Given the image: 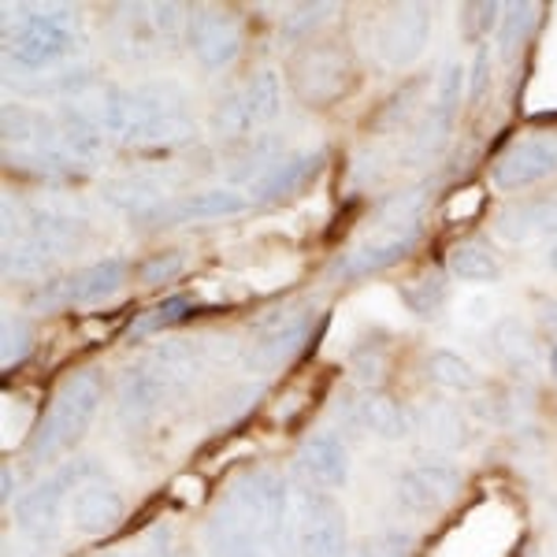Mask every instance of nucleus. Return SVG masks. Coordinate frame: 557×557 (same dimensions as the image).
Wrapping results in <instances>:
<instances>
[{
    "label": "nucleus",
    "mask_w": 557,
    "mask_h": 557,
    "mask_svg": "<svg viewBox=\"0 0 557 557\" xmlns=\"http://www.w3.org/2000/svg\"><path fill=\"white\" fill-rule=\"evenodd\" d=\"M86 480H97V465L78 461L67 465L64 472L41 480L34 491H26L20 502H15V520H20V532L26 539H34L38 546L52 543L60 532V506H64L67 491H78Z\"/></svg>",
    "instance_id": "obj_3"
},
{
    "label": "nucleus",
    "mask_w": 557,
    "mask_h": 557,
    "mask_svg": "<svg viewBox=\"0 0 557 557\" xmlns=\"http://www.w3.org/2000/svg\"><path fill=\"white\" fill-rule=\"evenodd\" d=\"M487 78H491V49H487V45H480V52H475V64H472V78H469V97H472V101H480V97H483Z\"/></svg>",
    "instance_id": "obj_45"
},
{
    "label": "nucleus",
    "mask_w": 557,
    "mask_h": 557,
    "mask_svg": "<svg viewBox=\"0 0 557 557\" xmlns=\"http://www.w3.org/2000/svg\"><path fill=\"white\" fill-rule=\"evenodd\" d=\"M431 34V15L424 4H401L380 26V52L391 67H406L424 52Z\"/></svg>",
    "instance_id": "obj_12"
},
{
    "label": "nucleus",
    "mask_w": 557,
    "mask_h": 557,
    "mask_svg": "<svg viewBox=\"0 0 557 557\" xmlns=\"http://www.w3.org/2000/svg\"><path fill=\"white\" fill-rule=\"evenodd\" d=\"M246 104L253 123H272L278 115V104H283V89H278V75L275 71H260L253 83L246 86Z\"/></svg>",
    "instance_id": "obj_35"
},
{
    "label": "nucleus",
    "mask_w": 557,
    "mask_h": 557,
    "mask_svg": "<svg viewBox=\"0 0 557 557\" xmlns=\"http://www.w3.org/2000/svg\"><path fill=\"white\" fill-rule=\"evenodd\" d=\"M554 172H557V134H543V138L517 141L509 152H502L498 164H494V186L506 194L528 190V186L543 183Z\"/></svg>",
    "instance_id": "obj_9"
},
{
    "label": "nucleus",
    "mask_w": 557,
    "mask_h": 557,
    "mask_svg": "<svg viewBox=\"0 0 557 557\" xmlns=\"http://www.w3.org/2000/svg\"><path fill=\"white\" fill-rule=\"evenodd\" d=\"M75 23L78 20L71 12L23 15L15 34H8V57L26 71H41L57 64V60H64L67 52L78 49Z\"/></svg>",
    "instance_id": "obj_4"
},
{
    "label": "nucleus",
    "mask_w": 557,
    "mask_h": 557,
    "mask_svg": "<svg viewBox=\"0 0 557 557\" xmlns=\"http://www.w3.org/2000/svg\"><path fill=\"white\" fill-rule=\"evenodd\" d=\"M290 83L305 104H335L349 89V60L338 45H305L290 64Z\"/></svg>",
    "instance_id": "obj_6"
},
{
    "label": "nucleus",
    "mask_w": 557,
    "mask_h": 557,
    "mask_svg": "<svg viewBox=\"0 0 557 557\" xmlns=\"http://www.w3.org/2000/svg\"><path fill=\"white\" fill-rule=\"evenodd\" d=\"M149 364L172 386V394H183L205 372V346L190 343V338H168L149 354Z\"/></svg>",
    "instance_id": "obj_19"
},
{
    "label": "nucleus",
    "mask_w": 557,
    "mask_h": 557,
    "mask_svg": "<svg viewBox=\"0 0 557 557\" xmlns=\"http://www.w3.org/2000/svg\"><path fill=\"white\" fill-rule=\"evenodd\" d=\"M120 20L112 26V41H115V52L127 60H152L160 57V34L157 26L149 23V4H123L120 8Z\"/></svg>",
    "instance_id": "obj_20"
},
{
    "label": "nucleus",
    "mask_w": 557,
    "mask_h": 557,
    "mask_svg": "<svg viewBox=\"0 0 557 557\" xmlns=\"http://www.w3.org/2000/svg\"><path fill=\"white\" fill-rule=\"evenodd\" d=\"M420 431H424L428 443L435 446V450H443V454L461 450V446L472 438L469 420L461 417V409L446 406V401H428L424 417H420Z\"/></svg>",
    "instance_id": "obj_24"
},
{
    "label": "nucleus",
    "mask_w": 557,
    "mask_h": 557,
    "mask_svg": "<svg viewBox=\"0 0 557 557\" xmlns=\"http://www.w3.org/2000/svg\"><path fill=\"white\" fill-rule=\"evenodd\" d=\"M231 502L249 517V524L257 528L260 543H264L268 557H298V520L290 509V491L275 472H249L231 487Z\"/></svg>",
    "instance_id": "obj_2"
},
{
    "label": "nucleus",
    "mask_w": 557,
    "mask_h": 557,
    "mask_svg": "<svg viewBox=\"0 0 557 557\" xmlns=\"http://www.w3.org/2000/svg\"><path fill=\"white\" fill-rule=\"evenodd\" d=\"M104 201L115 205L131 215V220H141L146 212H152L157 205L168 201V183L160 175H127V178H112L104 186Z\"/></svg>",
    "instance_id": "obj_21"
},
{
    "label": "nucleus",
    "mask_w": 557,
    "mask_h": 557,
    "mask_svg": "<svg viewBox=\"0 0 557 557\" xmlns=\"http://www.w3.org/2000/svg\"><path fill=\"white\" fill-rule=\"evenodd\" d=\"M298 543L301 557H349L346 513L327 491H301Z\"/></svg>",
    "instance_id": "obj_7"
},
{
    "label": "nucleus",
    "mask_w": 557,
    "mask_h": 557,
    "mask_svg": "<svg viewBox=\"0 0 557 557\" xmlns=\"http://www.w3.org/2000/svg\"><path fill=\"white\" fill-rule=\"evenodd\" d=\"M309 331H312L309 309H278L272 317L253 323V338H249L246 354H242V364L249 372H275L278 364H286L305 346Z\"/></svg>",
    "instance_id": "obj_5"
},
{
    "label": "nucleus",
    "mask_w": 557,
    "mask_h": 557,
    "mask_svg": "<svg viewBox=\"0 0 557 557\" xmlns=\"http://www.w3.org/2000/svg\"><path fill=\"white\" fill-rule=\"evenodd\" d=\"M461 491V475L450 465H412L398 480V502L409 513H438Z\"/></svg>",
    "instance_id": "obj_10"
},
{
    "label": "nucleus",
    "mask_w": 557,
    "mask_h": 557,
    "mask_svg": "<svg viewBox=\"0 0 557 557\" xmlns=\"http://www.w3.org/2000/svg\"><path fill=\"white\" fill-rule=\"evenodd\" d=\"M246 209H249V194H238L235 186H215V190H201V194L168 197L164 205L146 212L138 223L175 227V223H194V220H223V215H238Z\"/></svg>",
    "instance_id": "obj_8"
},
{
    "label": "nucleus",
    "mask_w": 557,
    "mask_h": 557,
    "mask_svg": "<svg viewBox=\"0 0 557 557\" xmlns=\"http://www.w3.org/2000/svg\"><path fill=\"white\" fill-rule=\"evenodd\" d=\"M183 268H186L183 253H160V257H152L146 268H141V283H149V286L168 283V278H175Z\"/></svg>",
    "instance_id": "obj_43"
},
{
    "label": "nucleus",
    "mask_w": 557,
    "mask_h": 557,
    "mask_svg": "<svg viewBox=\"0 0 557 557\" xmlns=\"http://www.w3.org/2000/svg\"><path fill=\"white\" fill-rule=\"evenodd\" d=\"M149 23L157 26V34L164 41H175L183 30V8L178 4H149Z\"/></svg>",
    "instance_id": "obj_44"
},
{
    "label": "nucleus",
    "mask_w": 557,
    "mask_h": 557,
    "mask_svg": "<svg viewBox=\"0 0 557 557\" xmlns=\"http://www.w3.org/2000/svg\"><path fill=\"white\" fill-rule=\"evenodd\" d=\"M546 327H550L554 335H557V305H550V309H546Z\"/></svg>",
    "instance_id": "obj_48"
},
{
    "label": "nucleus",
    "mask_w": 557,
    "mask_h": 557,
    "mask_svg": "<svg viewBox=\"0 0 557 557\" xmlns=\"http://www.w3.org/2000/svg\"><path fill=\"white\" fill-rule=\"evenodd\" d=\"M172 398V386L160 380V372L149 361L127 368L120 375V386H115V412L127 428L146 424L149 417H157L160 406Z\"/></svg>",
    "instance_id": "obj_11"
},
{
    "label": "nucleus",
    "mask_w": 557,
    "mask_h": 557,
    "mask_svg": "<svg viewBox=\"0 0 557 557\" xmlns=\"http://www.w3.org/2000/svg\"><path fill=\"white\" fill-rule=\"evenodd\" d=\"M543 235H557V201H543Z\"/></svg>",
    "instance_id": "obj_46"
},
{
    "label": "nucleus",
    "mask_w": 557,
    "mask_h": 557,
    "mask_svg": "<svg viewBox=\"0 0 557 557\" xmlns=\"http://www.w3.org/2000/svg\"><path fill=\"white\" fill-rule=\"evenodd\" d=\"M494 346H498V354L513 368L535 364V338L520 320H502L498 327H494Z\"/></svg>",
    "instance_id": "obj_29"
},
{
    "label": "nucleus",
    "mask_w": 557,
    "mask_h": 557,
    "mask_svg": "<svg viewBox=\"0 0 557 557\" xmlns=\"http://www.w3.org/2000/svg\"><path fill=\"white\" fill-rule=\"evenodd\" d=\"M450 115L435 112V108H428L424 123H420L417 131H412V141H409V160H417V164H424V160L438 157L446 146V138H450Z\"/></svg>",
    "instance_id": "obj_30"
},
{
    "label": "nucleus",
    "mask_w": 557,
    "mask_h": 557,
    "mask_svg": "<svg viewBox=\"0 0 557 557\" xmlns=\"http://www.w3.org/2000/svg\"><path fill=\"white\" fill-rule=\"evenodd\" d=\"M34 346V331L30 323L23 317H4V327H0V364L12 368V364H23L26 354Z\"/></svg>",
    "instance_id": "obj_37"
},
{
    "label": "nucleus",
    "mask_w": 557,
    "mask_h": 557,
    "mask_svg": "<svg viewBox=\"0 0 557 557\" xmlns=\"http://www.w3.org/2000/svg\"><path fill=\"white\" fill-rule=\"evenodd\" d=\"M197 134L194 127V120L186 112H172V115H160V120H152L146 131L138 134V146H164V149H172V146H186Z\"/></svg>",
    "instance_id": "obj_32"
},
{
    "label": "nucleus",
    "mask_w": 557,
    "mask_h": 557,
    "mask_svg": "<svg viewBox=\"0 0 557 557\" xmlns=\"http://www.w3.org/2000/svg\"><path fill=\"white\" fill-rule=\"evenodd\" d=\"M417 238H420V231H383L380 238L364 242V246H357L354 253L338 257L335 268H331V275L364 278V275L386 272V268H394L398 260L409 257V249L417 246Z\"/></svg>",
    "instance_id": "obj_14"
},
{
    "label": "nucleus",
    "mask_w": 557,
    "mask_h": 557,
    "mask_svg": "<svg viewBox=\"0 0 557 557\" xmlns=\"http://www.w3.org/2000/svg\"><path fill=\"white\" fill-rule=\"evenodd\" d=\"M0 480H4V502L15 498V480H12V469L4 465V472H0Z\"/></svg>",
    "instance_id": "obj_47"
},
{
    "label": "nucleus",
    "mask_w": 557,
    "mask_h": 557,
    "mask_svg": "<svg viewBox=\"0 0 557 557\" xmlns=\"http://www.w3.org/2000/svg\"><path fill=\"white\" fill-rule=\"evenodd\" d=\"M301 469L323 491H338L349 480V450L335 431H317L301 446Z\"/></svg>",
    "instance_id": "obj_18"
},
{
    "label": "nucleus",
    "mask_w": 557,
    "mask_h": 557,
    "mask_svg": "<svg viewBox=\"0 0 557 557\" xmlns=\"http://www.w3.org/2000/svg\"><path fill=\"white\" fill-rule=\"evenodd\" d=\"M323 152H286L283 160H275L264 175L249 183V201H283V197L298 194L312 175L320 172Z\"/></svg>",
    "instance_id": "obj_17"
},
{
    "label": "nucleus",
    "mask_w": 557,
    "mask_h": 557,
    "mask_svg": "<svg viewBox=\"0 0 557 557\" xmlns=\"http://www.w3.org/2000/svg\"><path fill=\"white\" fill-rule=\"evenodd\" d=\"M498 235L506 242H524L532 235H543V205H520L498 215Z\"/></svg>",
    "instance_id": "obj_38"
},
{
    "label": "nucleus",
    "mask_w": 557,
    "mask_h": 557,
    "mask_svg": "<svg viewBox=\"0 0 557 557\" xmlns=\"http://www.w3.org/2000/svg\"><path fill=\"white\" fill-rule=\"evenodd\" d=\"M127 278V264L120 257H108L101 264H89L83 272L67 275V305H89V301H101L108 294H115Z\"/></svg>",
    "instance_id": "obj_22"
},
{
    "label": "nucleus",
    "mask_w": 557,
    "mask_h": 557,
    "mask_svg": "<svg viewBox=\"0 0 557 557\" xmlns=\"http://www.w3.org/2000/svg\"><path fill=\"white\" fill-rule=\"evenodd\" d=\"M52 260H60V253L49 246V242H41V238H34V235H23V238H15V246H8L4 275H15V278L45 275L52 268Z\"/></svg>",
    "instance_id": "obj_25"
},
{
    "label": "nucleus",
    "mask_w": 557,
    "mask_h": 557,
    "mask_svg": "<svg viewBox=\"0 0 557 557\" xmlns=\"http://www.w3.org/2000/svg\"><path fill=\"white\" fill-rule=\"evenodd\" d=\"M446 298H450V286H446V275L438 272V268H431V272L409 278V283L401 286V301L424 320L438 317V309L446 305Z\"/></svg>",
    "instance_id": "obj_26"
},
{
    "label": "nucleus",
    "mask_w": 557,
    "mask_h": 557,
    "mask_svg": "<svg viewBox=\"0 0 557 557\" xmlns=\"http://www.w3.org/2000/svg\"><path fill=\"white\" fill-rule=\"evenodd\" d=\"M71 520L83 535H108L120 528L123 520V498L112 483H104L101 475L97 480H86L83 487L71 494Z\"/></svg>",
    "instance_id": "obj_16"
},
{
    "label": "nucleus",
    "mask_w": 557,
    "mask_h": 557,
    "mask_svg": "<svg viewBox=\"0 0 557 557\" xmlns=\"http://www.w3.org/2000/svg\"><path fill=\"white\" fill-rule=\"evenodd\" d=\"M357 557H409V535L386 532L380 539H364Z\"/></svg>",
    "instance_id": "obj_41"
},
{
    "label": "nucleus",
    "mask_w": 557,
    "mask_h": 557,
    "mask_svg": "<svg viewBox=\"0 0 557 557\" xmlns=\"http://www.w3.org/2000/svg\"><path fill=\"white\" fill-rule=\"evenodd\" d=\"M550 368H554V372H557V346L550 349Z\"/></svg>",
    "instance_id": "obj_49"
},
{
    "label": "nucleus",
    "mask_w": 557,
    "mask_h": 557,
    "mask_svg": "<svg viewBox=\"0 0 557 557\" xmlns=\"http://www.w3.org/2000/svg\"><path fill=\"white\" fill-rule=\"evenodd\" d=\"M186 41H190L194 57L201 60V67H209V71L235 64V57L242 52L238 23L223 12H197L190 26H186Z\"/></svg>",
    "instance_id": "obj_13"
},
{
    "label": "nucleus",
    "mask_w": 557,
    "mask_h": 557,
    "mask_svg": "<svg viewBox=\"0 0 557 557\" xmlns=\"http://www.w3.org/2000/svg\"><path fill=\"white\" fill-rule=\"evenodd\" d=\"M101 406V380L94 372H78L60 386L57 398H52L49 412L41 417V424L30 435V461L34 465H49L60 454H67L78 438L86 435L89 424L97 417Z\"/></svg>",
    "instance_id": "obj_1"
},
{
    "label": "nucleus",
    "mask_w": 557,
    "mask_h": 557,
    "mask_svg": "<svg viewBox=\"0 0 557 557\" xmlns=\"http://www.w3.org/2000/svg\"><path fill=\"white\" fill-rule=\"evenodd\" d=\"M331 12H338V8L335 4H298V8H290V15L283 20V34H286V38H305V34H309L312 26H320Z\"/></svg>",
    "instance_id": "obj_40"
},
{
    "label": "nucleus",
    "mask_w": 557,
    "mask_h": 557,
    "mask_svg": "<svg viewBox=\"0 0 557 557\" xmlns=\"http://www.w3.org/2000/svg\"><path fill=\"white\" fill-rule=\"evenodd\" d=\"M205 546L212 557H268L257 528L231 498L212 513L209 528H205Z\"/></svg>",
    "instance_id": "obj_15"
},
{
    "label": "nucleus",
    "mask_w": 557,
    "mask_h": 557,
    "mask_svg": "<svg viewBox=\"0 0 557 557\" xmlns=\"http://www.w3.org/2000/svg\"><path fill=\"white\" fill-rule=\"evenodd\" d=\"M428 375H431V383H438L443 391H457V394H469L480 386L475 368L465 361V357L450 354V349H435V354L428 357Z\"/></svg>",
    "instance_id": "obj_27"
},
{
    "label": "nucleus",
    "mask_w": 557,
    "mask_h": 557,
    "mask_svg": "<svg viewBox=\"0 0 557 557\" xmlns=\"http://www.w3.org/2000/svg\"><path fill=\"white\" fill-rule=\"evenodd\" d=\"M424 186L417 190H406V194H394L391 201L380 209V223L383 231H420V212H424Z\"/></svg>",
    "instance_id": "obj_31"
},
{
    "label": "nucleus",
    "mask_w": 557,
    "mask_h": 557,
    "mask_svg": "<svg viewBox=\"0 0 557 557\" xmlns=\"http://www.w3.org/2000/svg\"><path fill=\"white\" fill-rule=\"evenodd\" d=\"M354 372L361 383H380L386 372V357L380 346H361L354 354Z\"/></svg>",
    "instance_id": "obj_42"
},
{
    "label": "nucleus",
    "mask_w": 557,
    "mask_h": 557,
    "mask_svg": "<svg viewBox=\"0 0 557 557\" xmlns=\"http://www.w3.org/2000/svg\"><path fill=\"white\" fill-rule=\"evenodd\" d=\"M465 89H469V71H465L461 60H450V64L443 67V75H438V83H435V104H431V108L454 120Z\"/></svg>",
    "instance_id": "obj_36"
},
{
    "label": "nucleus",
    "mask_w": 557,
    "mask_h": 557,
    "mask_svg": "<svg viewBox=\"0 0 557 557\" xmlns=\"http://www.w3.org/2000/svg\"><path fill=\"white\" fill-rule=\"evenodd\" d=\"M532 23H535V4H513L509 8V15L502 20V57H513L517 52V45L528 38V30H532Z\"/></svg>",
    "instance_id": "obj_39"
},
{
    "label": "nucleus",
    "mask_w": 557,
    "mask_h": 557,
    "mask_svg": "<svg viewBox=\"0 0 557 557\" xmlns=\"http://www.w3.org/2000/svg\"><path fill=\"white\" fill-rule=\"evenodd\" d=\"M450 272L461 278V283H494L498 278V260H494L483 246H454L450 249Z\"/></svg>",
    "instance_id": "obj_28"
},
{
    "label": "nucleus",
    "mask_w": 557,
    "mask_h": 557,
    "mask_svg": "<svg viewBox=\"0 0 557 557\" xmlns=\"http://www.w3.org/2000/svg\"><path fill=\"white\" fill-rule=\"evenodd\" d=\"M190 309H194V301L183 298V294H178V298H168L164 305L141 312V317L131 323V338H146V335H157V331L175 327V323H183L186 317H190Z\"/></svg>",
    "instance_id": "obj_34"
},
{
    "label": "nucleus",
    "mask_w": 557,
    "mask_h": 557,
    "mask_svg": "<svg viewBox=\"0 0 557 557\" xmlns=\"http://www.w3.org/2000/svg\"><path fill=\"white\" fill-rule=\"evenodd\" d=\"M253 127H257V123H253V115H249L246 89H242V94L223 97V101L215 104V112H212V134H215V138H242V134H249Z\"/></svg>",
    "instance_id": "obj_33"
},
{
    "label": "nucleus",
    "mask_w": 557,
    "mask_h": 557,
    "mask_svg": "<svg viewBox=\"0 0 557 557\" xmlns=\"http://www.w3.org/2000/svg\"><path fill=\"white\" fill-rule=\"evenodd\" d=\"M357 420H361L364 431L386 438V443H398L412 431V417L398 406L394 398H386L380 391H368L361 401H357Z\"/></svg>",
    "instance_id": "obj_23"
},
{
    "label": "nucleus",
    "mask_w": 557,
    "mask_h": 557,
    "mask_svg": "<svg viewBox=\"0 0 557 557\" xmlns=\"http://www.w3.org/2000/svg\"><path fill=\"white\" fill-rule=\"evenodd\" d=\"M101 557H115V554H101Z\"/></svg>",
    "instance_id": "obj_50"
}]
</instances>
